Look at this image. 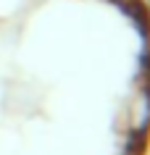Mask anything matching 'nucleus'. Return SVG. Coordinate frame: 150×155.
I'll return each instance as SVG.
<instances>
[{
	"label": "nucleus",
	"mask_w": 150,
	"mask_h": 155,
	"mask_svg": "<svg viewBox=\"0 0 150 155\" xmlns=\"http://www.w3.org/2000/svg\"><path fill=\"white\" fill-rule=\"evenodd\" d=\"M121 124H124L126 134L137 142H142V137L148 134L150 129V84L148 82H140L134 87V92L126 97Z\"/></svg>",
	"instance_id": "f257e3e1"
},
{
	"label": "nucleus",
	"mask_w": 150,
	"mask_h": 155,
	"mask_svg": "<svg viewBox=\"0 0 150 155\" xmlns=\"http://www.w3.org/2000/svg\"><path fill=\"white\" fill-rule=\"evenodd\" d=\"M8 108L13 110H32L34 108V95H32V87L26 84H18L8 92Z\"/></svg>",
	"instance_id": "f03ea898"
},
{
	"label": "nucleus",
	"mask_w": 150,
	"mask_h": 155,
	"mask_svg": "<svg viewBox=\"0 0 150 155\" xmlns=\"http://www.w3.org/2000/svg\"><path fill=\"white\" fill-rule=\"evenodd\" d=\"M116 5H121V8H134L137 5V0H113Z\"/></svg>",
	"instance_id": "7ed1b4c3"
}]
</instances>
